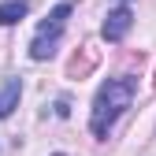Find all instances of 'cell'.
<instances>
[{
    "label": "cell",
    "mask_w": 156,
    "mask_h": 156,
    "mask_svg": "<svg viewBox=\"0 0 156 156\" xmlns=\"http://www.w3.org/2000/svg\"><path fill=\"white\" fill-rule=\"evenodd\" d=\"M30 11V0H4L0 4V26H15L19 19H26Z\"/></svg>",
    "instance_id": "cell-5"
},
{
    "label": "cell",
    "mask_w": 156,
    "mask_h": 156,
    "mask_svg": "<svg viewBox=\"0 0 156 156\" xmlns=\"http://www.w3.org/2000/svg\"><path fill=\"white\" fill-rule=\"evenodd\" d=\"M67 15H71V0L56 4L52 15L37 26L34 41H30V56H34V60H48V56L56 52V45H60V37H63V26H67Z\"/></svg>",
    "instance_id": "cell-2"
},
{
    "label": "cell",
    "mask_w": 156,
    "mask_h": 156,
    "mask_svg": "<svg viewBox=\"0 0 156 156\" xmlns=\"http://www.w3.org/2000/svg\"><path fill=\"white\" fill-rule=\"evenodd\" d=\"M19 97H23V82L19 78H0V119H8L19 108Z\"/></svg>",
    "instance_id": "cell-4"
},
{
    "label": "cell",
    "mask_w": 156,
    "mask_h": 156,
    "mask_svg": "<svg viewBox=\"0 0 156 156\" xmlns=\"http://www.w3.org/2000/svg\"><path fill=\"white\" fill-rule=\"evenodd\" d=\"M130 26H134V15H130V8L123 4V8H115V11L104 19V30H101V34H104V41L115 45V41H123V37L130 34Z\"/></svg>",
    "instance_id": "cell-3"
},
{
    "label": "cell",
    "mask_w": 156,
    "mask_h": 156,
    "mask_svg": "<svg viewBox=\"0 0 156 156\" xmlns=\"http://www.w3.org/2000/svg\"><path fill=\"white\" fill-rule=\"evenodd\" d=\"M134 89H138V82H134L130 74H123V78H108V82L97 89V97H93V112H89V130H93V138H108V130L119 123V115L130 108Z\"/></svg>",
    "instance_id": "cell-1"
},
{
    "label": "cell",
    "mask_w": 156,
    "mask_h": 156,
    "mask_svg": "<svg viewBox=\"0 0 156 156\" xmlns=\"http://www.w3.org/2000/svg\"><path fill=\"white\" fill-rule=\"evenodd\" d=\"M56 156H63V152H56Z\"/></svg>",
    "instance_id": "cell-6"
}]
</instances>
